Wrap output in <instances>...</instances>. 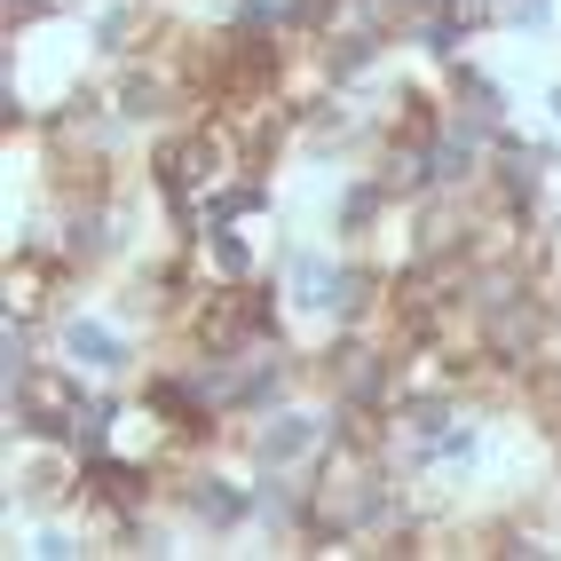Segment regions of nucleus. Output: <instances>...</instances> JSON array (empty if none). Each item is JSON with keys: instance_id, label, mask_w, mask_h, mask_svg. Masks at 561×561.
<instances>
[{"instance_id": "obj_1", "label": "nucleus", "mask_w": 561, "mask_h": 561, "mask_svg": "<svg viewBox=\"0 0 561 561\" xmlns=\"http://www.w3.org/2000/svg\"><path fill=\"white\" fill-rule=\"evenodd\" d=\"M332 443H341V403H309V396H293L277 411H261V420H238V451L245 467H285V474H309Z\"/></svg>"}, {"instance_id": "obj_2", "label": "nucleus", "mask_w": 561, "mask_h": 561, "mask_svg": "<svg viewBox=\"0 0 561 561\" xmlns=\"http://www.w3.org/2000/svg\"><path fill=\"white\" fill-rule=\"evenodd\" d=\"M48 348L71 364V371H88V380H135V364H151L142 356V341H135V324H119L111 309H71L64 301V317L48 324Z\"/></svg>"}, {"instance_id": "obj_3", "label": "nucleus", "mask_w": 561, "mask_h": 561, "mask_svg": "<svg viewBox=\"0 0 561 561\" xmlns=\"http://www.w3.org/2000/svg\"><path fill=\"white\" fill-rule=\"evenodd\" d=\"M182 245H191V270L214 277V285H261L270 277V261H261L245 221H206V230H191Z\"/></svg>"}, {"instance_id": "obj_4", "label": "nucleus", "mask_w": 561, "mask_h": 561, "mask_svg": "<svg viewBox=\"0 0 561 561\" xmlns=\"http://www.w3.org/2000/svg\"><path fill=\"white\" fill-rule=\"evenodd\" d=\"M388 206H396V198H388V182L371 174V167H356L341 191H332V214H324V221H332V245H364V238L388 221Z\"/></svg>"}, {"instance_id": "obj_5", "label": "nucleus", "mask_w": 561, "mask_h": 561, "mask_svg": "<svg viewBox=\"0 0 561 561\" xmlns=\"http://www.w3.org/2000/svg\"><path fill=\"white\" fill-rule=\"evenodd\" d=\"M443 95H451V111H467V119H482V127H514V111H506V88L491 80L482 64H451L443 71Z\"/></svg>"}, {"instance_id": "obj_6", "label": "nucleus", "mask_w": 561, "mask_h": 561, "mask_svg": "<svg viewBox=\"0 0 561 561\" xmlns=\"http://www.w3.org/2000/svg\"><path fill=\"white\" fill-rule=\"evenodd\" d=\"M553 24H561V0H506L499 9V32H514V41H546Z\"/></svg>"}]
</instances>
